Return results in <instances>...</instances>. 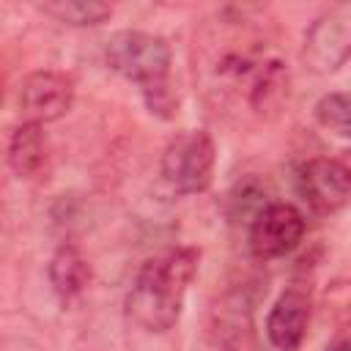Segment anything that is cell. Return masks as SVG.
Wrapping results in <instances>:
<instances>
[{
	"label": "cell",
	"instance_id": "cell-1",
	"mask_svg": "<svg viewBox=\"0 0 351 351\" xmlns=\"http://www.w3.org/2000/svg\"><path fill=\"white\" fill-rule=\"evenodd\" d=\"M250 19L241 16H219L222 47H211L208 58V80L211 88L225 99L244 101L250 112L261 118H271L282 110L288 99V66L280 55H274L258 36L244 33Z\"/></svg>",
	"mask_w": 351,
	"mask_h": 351
},
{
	"label": "cell",
	"instance_id": "cell-2",
	"mask_svg": "<svg viewBox=\"0 0 351 351\" xmlns=\"http://www.w3.org/2000/svg\"><path fill=\"white\" fill-rule=\"evenodd\" d=\"M200 252L195 247H178L162 258H151L134 277L126 293L129 318L148 332H167L178 324L184 296L197 274Z\"/></svg>",
	"mask_w": 351,
	"mask_h": 351
},
{
	"label": "cell",
	"instance_id": "cell-3",
	"mask_svg": "<svg viewBox=\"0 0 351 351\" xmlns=\"http://www.w3.org/2000/svg\"><path fill=\"white\" fill-rule=\"evenodd\" d=\"M107 66L129 82H137L140 90L170 82V44L162 36L145 30H118L104 47Z\"/></svg>",
	"mask_w": 351,
	"mask_h": 351
},
{
	"label": "cell",
	"instance_id": "cell-4",
	"mask_svg": "<svg viewBox=\"0 0 351 351\" xmlns=\"http://www.w3.org/2000/svg\"><path fill=\"white\" fill-rule=\"evenodd\" d=\"M217 148L206 129L178 132L162 154V176L178 195H197L211 186Z\"/></svg>",
	"mask_w": 351,
	"mask_h": 351
},
{
	"label": "cell",
	"instance_id": "cell-5",
	"mask_svg": "<svg viewBox=\"0 0 351 351\" xmlns=\"http://www.w3.org/2000/svg\"><path fill=\"white\" fill-rule=\"evenodd\" d=\"M351 58V3L326 8L304 33L302 63L313 74H332Z\"/></svg>",
	"mask_w": 351,
	"mask_h": 351
},
{
	"label": "cell",
	"instance_id": "cell-6",
	"mask_svg": "<svg viewBox=\"0 0 351 351\" xmlns=\"http://www.w3.org/2000/svg\"><path fill=\"white\" fill-rule=\"evenodd\" d=\"M304 239V217L291 203H269L250 222V250L258 261H274L293 252Z\"/></svg>",
	"mask_w": 351,
	"mask_h": 351
},
{
	"label": "cell",
	"instance_id": "cell-7",
	"mask_svg": "<svg viewBox=\"0 0 351 351\" xmlns=\"http://www.w3.org/2000/svg\"><path fill=\"white\" fill-rule=\"evenodd\" d=\"M74 101V82L60 71H33L19 85V112L30 123H49L63 118Z\"/></svg>",
	"mask_w": 351,
	"mask_h": 351
},
{
	"label": "cell",
	"instance_id": "cell-8",
	"mask_svg": "<svg viewBox=\"0 0 351 351\" xmlns=\"http://www.w3.org/2000/svg\"><path fill=\"white\" fill-rule=\"evenodd\" d=\"M299 189L318 214L343 208L351 197V167L340 159L315 156L299 170Z\"/></svg>",
	"mask_w": 351,
	"mask_h": 351
},
{
	"label": "cell",
	"instance_id": "cell-9",
	"mask_svg": "<svg viewBox=\"0 0 351 351\" xmlns=\"http://www.w3.org/2000/svg\"><path fill=\"white\" fill-rule=\"evenodd\" d=\"M310 291L291 285L285 288L266 315V337L277 351H299L310 324Z\"/></svg>",
	"mask_w": 351,
	"mask_h": 351
},
{
	"label": "cell",
	"instance_id": "cell-10",
	"mask_svg": "<svg viewBox=\"0 0 351 351\" xmlns=\"http://www.w3.org/2000/svg\"><path fill=\"white\" fill-rule=\"evenodd\" d=\"M47 165V137L38 123L22 121L8 137V167L16 178H33Z\"/></svg>",
	"mask_w": 351,
	"mask_h": 351
},
{
	"label": "cell",
	"instance_id": "cell-11",
	"mask_svg": "<svg viewBox=\"0 0 351 351\" xmlns=\"http://www.w3.org/2000/svg\"><path fill=\"white\" fill-rule=\"evenodd\" d=\"M47 274H49V282H52L58 296L74 299L90 282V263L74 244H60L55 250V255L49 258Z\"/></svg>",
	"mask_w": 351,
	"mask_h": 351
},
{
	"label": "cell",
	"instance_id": "cell-12",
	"mask_svg": "<svg viewBox=\"0 0 351 351\" xmlns=\"http://www.w3.org/2000/svg\"><path fill=\"white\" fill-rule=\"evenodd\" d=\"M250 302L244 299V291L241 293H228L222 299V304H217L214 315V332H217V340L225 343V346H236L241 340V335H250Z\"/></svg>",
	"mask_w": 351,
	"mask_h": 351
},
{
	"label": "cell",
	"instance_id": "cell-13",
	"mask_svg": "<svg viewBox=\"0 0 351 351\" xmlns=\"http://www.w3.org/2000/svg\"><path fill=\"white\" fill-rule=\"evenodd\" d=\"M41 11L55 16L63 25H74V27H93L112 16V8L107 3H96V0H55V3H44Z\"/></svg>",
	"mask_w": 351,
	"mask_h": 351
},
{
	"label": "cell",
	"instance_id": "cell-14",
	"mask_svg": "<svg viewBox=\"0 0 351 351\" xmlns=\"http://www.w3.org/2000/svg\"><path fill=\"white\" fill-rule=\"evenodd\" d=\"M315 121L343 137V140H351V93H343V90H335V93H326L315 101Z\"/></svg>",
	"mask_w": 351,
	"mask_h": 351
},
{
	"label": "cell",
	"instance_id": "cell-15",
	"mask_svg": "<svg viewBox=\"0 0 351 351\" xmlns=\"http://www.w3.org/2000/svg\"><path fill=\"white\" fill-rule=\"evenodd\" d=\"M266 206H269L266 189L255 178H244L228 192V214H230V219H241L244 217V219L252 222Z\"/></svg>",
	"mask_w": 351,
	"mask_h": 351
},
{
	"label": "cell",
	"instance_id": "cell-16",
	"mask_svg": "<svg viewBox=\"0 0 351 351\" xmlns=\"http://www.w3.org/2000/svg\"><path fill=\"white\" fill-rule=\"evenodd\" d=\"M143 99H145L148 112H154V115H159V118H165V121L178 112V93L173 90L170 82L145 88V90H143Z\"/></svg>",
	"mask_w": 351,
	"mask_h": 351
},
{
	"label": "cell",
	"instance_id": "cell-17",
	"mask_svg": "<svg viewBox=\"0 0 351 351\" xmlns=\"http://www.w3.org/2000/svg\"><path fill=\"white\" fill-rule=\"evenodd\" d=\"M326 351H351V332H340L326 343Z\"/></svg>",
	"mask_w": 351,
	"mask_h": 351
}]
</instances>
